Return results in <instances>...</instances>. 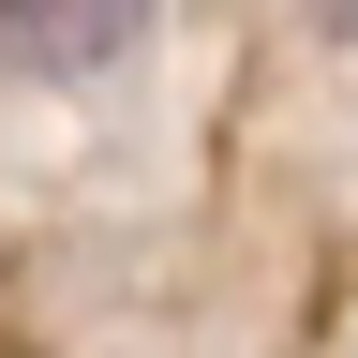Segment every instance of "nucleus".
Listing matches in <instances>:
<instances>
[{"label":"nucleus","instance_id":"nucleus-1","mask_svg":"<svg viewBox=\"0 0 358 358\" xmlns=\"http://www.w3.org/2000/svg\"><path fill=\"white\" fill-rule=\"evenodd\" d=\"M150 15L164 0H0V60L15 75H105L150 45Z\"/></svg>","mask_w":358,"mask_h":358}]
</instances>
